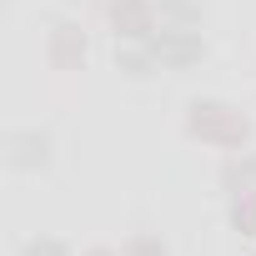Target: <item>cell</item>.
Listing matches in <instances>:
<instances>
[{"mask_svg": "<svg viewBox=\"0 0 256 256\" xmlns=\"http://www.w3.org/2000/svg\"><path fill=\"white\" fill-rule=\"evenodd\" d=\"M191 126H196L201 136H211V141H241L246 136V120H236L226 106H196Z\"/></svg>", "mask_w": 256, "mask_h": 256, "instance_id": "obj_1", "label": "cell"}, {"mask_svg": "<svg viewBox=\"0 0 256 256\" xmlns=\"http://www.w3.org/2000/svg\"><path fill=\"white\" fill-rule=\"evenodd\" d=\"M26 256H66V251H60V246H56V241H46V246H30V251H26Z\"/></svg>", "mask_w": 256, "mask_h": 256, "instance_id": "obj_2", "label": "cell"}]
</instances>
